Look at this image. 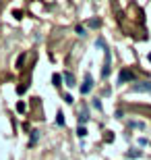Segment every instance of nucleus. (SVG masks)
Here are the masks:
<instances>
[{
  "instance_id": "obj_9",
  "label": "nucleus",
  "mask_w": 151,
  "mask_h": 160,
  "mask_svg": "<svg viewBox=\"0 0 151 160\" xmlns=\"http://www.w3.org/2000/svg\"><path fill=\"white\" fill-rule=\"evenodd\" d=\"M126 156H128V158H139V156H141V150H133V152L128 150V154H126Z\"/></svg>"
},
{
  "instance_id": "obj_3",
  "label": "nucleus",
  "mask_w": 151,
  "mask_h": 160,
  "mask_svg": "<svg viewBox=\"0 0 151 160\" xmlns=\"http://www.w3.org/2000/svg\"><path fill=\"white\" fill-rule=\"evenodd\" d=\"M133 92H151V81H139L133 85Z\"/></svg>"
},
{
  "instance_id": "obj_12",
  "label": "nucleus",
  "mask_w": 151,
  "mask_h": 160,
  "mask_svg": "<svg viewBox=\"0 0 151 160\" xmlns=\"http://www.w3.org/2000/svg\"><path fill=\"white\" fill-rule=\"evenodd\" d=\"M52 81H54V85H62V83H60V81H62V75H54Z\"/></svg>"
},
{
  "instance_id": "obj_11",
  "label": "nucleus",
  "mask_w": 151,
  "mask_h": 160,
  "mask_svg": "<svg viewBox=\"0 0 151 160\" xmlns=\"http://www.w3.org/2000/svg\"><path fill=\"white\" fill-rule=\"evenodd\" d=\"M77 135H79V137H85V135H87V129H85V127H79V129H77Z\"/></svg>"
},
{
  "instance_id": "obj_16",
  "label": "nucleus",
  "mask_w": 151,
  "mask_h": 160,
  "mask_svg": "<svg viewBox=\"0 0 151 160\" xmlns=\"http://www.w3.org/2000/svg\"><path fill=\"white\" fill-rule=\"evenodd\" d=\"M64 102H66V104H73V96L66 94V96H64Z\"/></svg>"
},
{
  "instance_id": "obj_5",
  "label": "nucleus",
  "mask_w": 151,
  "mask_h": 160,
  "mask_svg": "<svg viewBox=\"0 0 151 160\" xmlns=\"http://www.w3.org/2000/svg\"><path fill=\"white\" fill-rule=\"evenodd\" d=\"M62 79L66 81V85H68V87H73V85H77V83H75V75H73V73H68V71H64V75H62Z\"/></svg>"
},
{
  "instance_id": "obj_6",
  "label": "nucleus",
  "mask_w": 151,
  "mask_h": 160,
  "mask_svg": "<svg viewBox=\"0 0 151 160\" xmlns=\"http://www.w3.org/2000/svg\"><path fill=\"white\" fill-rule=\"evenodd\" d=\"M37 139H40V131H33V133H31V139H29V144H31V146H35V144H37Z\"/></svg>"
},
{
  "instance_id": "obj_2",
  "label": "nucleus",
  "mask_w": 151,
  "mask_h": 160,
  "mask_svg": "<svg viewBox=\"0 0 151 160\" xmlns=\"http://www.w3.org/2000/svg\"><path fill=\"white\" fill-rule=\"evenodd\" d=\"M135 79V73L128 71V69H122L120 75H118V83H126V81H133Z\"/></svg>"
},
{
  "instance_id": "obj_14",
  "label": "nucleus",
  "mask_w": 151,
  "mask_h": 160,
  "mask_svg": "<svg viewBox=\"0 0 151 160\" xmlns=\"http://www.w3.org/2000/svg\"><path fill=\"white\" fill-rule=\"evenodd\" d=\"M91 106H93V108H97V110H101V102H100V100H93V102H91Z\"/></svg>"
},
{
  "instance_id": "obj_4",
  "label": "nucleus",
  "mask_w": 151,
  "mask_h": 160,
  "mask_svg": "<svg viewBox=\"0 0 151 160\" xmlns=\"http://www.w3.org/2000/svg\"><path fill=\"white\" fill-rule=\"evenodd\" d=\"M106 50V65H103V71H101V77L106 79L108 75H110V50L108 48H103Z\"/></svg>"
},
{
  "instance_id": "obj_15",
  "label": "nucleus",
  "mask_w": 151,
  "mask_h": 160,
  "mask_svg": "<svg viewBox=\"0 0 151 160\" xmlns=\"http://www.w3.org/2000/svg\"><path fill=\"white\" fill-rule=\"evenodd\" d=\"M89 27H100V21H97V19H91V21H89Z\"/></svg>"
},
{
  "instance_id": "obj_8",
  "label": "nucleus",
  "mask_w": 151,
  "mask_h": 160,
  "mask_svg": "<svg viewBox=\"0 0 151 160\" xmlns=\"http://www.w3.org/2000/svg\"><path fill=\"white\" fill-rule=\"evenodd\" d=\"M77 33H79L81 38H85V36H87V29H85L83 25H77Z\"/></svg>"
},
{
  "instance_id": "obj_13",
  "label": "nucleus",
  "mask_w": 151,
  "mask_h": 160,
  "mask_svg": "<svg viewBox=\"0 0 151 160\" xmlns=\"http://www.w3.org/2000/svg\"><path fill=\"white\" fill-rule=\"evenodd\" d=\"M56 125H60V127L64 125V117H62V112H58V119H56Z\"/></svg>"
},
{
  "instance_id": "obj_10",
  "label": "nucleus",
  "mask_w": 151,
  "mask_h": 160,
  "mask_svg": "<svg viewBox=\"0 0 151 160\" xmlns=\"http://www.w3.org/2000/svg\"><path fill=\"white\" fill-rule=\"evenodd\" d=\"M130 127H137V129H145V123H139V121H133Z\"/></svg>"
},
{
  "instance_id": "obj_7",
  "label": "nucleus",
  "mask_w": 151,
  "mask_h": 160,
  "mask_svg": "<svg viewBox=\"0 0 151 160\" xmlns=\"http://www.w3.org/2000/svg\"><path fill=\"white\" fill-rule=\"evenodd\" d=\"M87 119H89V117H87L85 112H83V115H79V127H85V123H87Z\"/></svg>"
},
{
  "instance_id": "obj_17",
  "label": "nucleus",
  "mask_w": 151,
  "mask_h": 160,
  "mask_svg": "<svg viewBox=\"0 0 151 160\" xmlns=\"http://www.w3.org/2000/svg\"><path fill=\"white\" fill-rule=\"evenodd\" d=\"M147 144H149L147 137H141V139H139V146H147Z\"/></svg>"
},
{
  "instance_id": "obj_18",
  "label": "nucleus",
  "mask_w": 151,
  "mask_h": 160,
  "mask_svg": "<svg viewBox=\"0 0 151 160\" xmlns=\"http://www.w3.org/2000/svg\"><path fill=\"white\" fill-rule=\"evenodd\" d=\"M149 60H151V54H149Z\"/></svg>"
},
{
  "instance_id": "obj_1",
  "label": "nucleus",
  "mask_w": 151,
  "mask_h": 160,
  "mask_svg": "<svg viewBox=\"0 0 151 160\" xmlns=\"http://www.w3.org/2000/svg\"><path fill=\"white\" fill-rule=\"evenodd\" d=\"M91 89H93V77L87 73V75H85V81H83V85H81V94H89Z\"/></svg>"
}]
</instances>
